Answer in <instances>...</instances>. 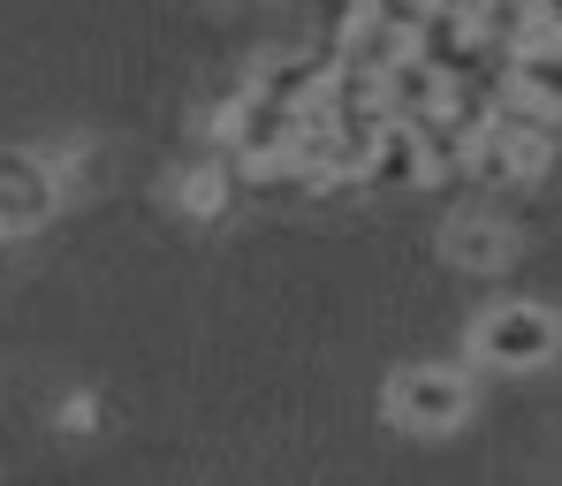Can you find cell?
Listing matches in <instances>:
<instances>
[{
  "label": "cell",
  "mask_w": 562,
  "mask_h": 486,
  "mask_svg": "<svg viewBox=\"0 0 562 486\" xmlns=\"http://www.w3.org/2000/svg\"><path fill=\"white\" fill-rule=\"evenodd\" d=\"M380 403H387V426L441 441V433H457V426L471 418L479 381H471L464 365H395V381H387Z\"/></svg>",
  "instance_id": "6da1fadb"
},
{
  "label": "cell",
  "mask_w": 562,
  "mask_h": 486,
  "mask_svg": "<svg viewBox=\"0 0 562 486\" xmlns=\"http://www.w3.org/2000/svg\"><path fill=\"white\" fill-rule=\"evenodd\" d=\"M555 350H562V319L532 296L486 304L479 327H471V358L494 365V373H540V365H555Z\"/></svg>",
  "instance_id": "7a4b0ae2"
},
{
  "label": "cell",
  "mask_w": 562,
  "mask_h": 486,
  "mask_svg": "<svg viewBox=\"0 0 562 486\" xmlns=\"http://www.w3.org/2000/svg\"><path fill=\"white\" fill-rule=\"evenodd\" d=\"M54 205H61V176H54V160L8 145V152H0V244L38 236V228L54 221Z\"/></svg>",
  "instance_id": "3957f363"
},
{
  "label": "cell",
  "mask_w": 562,
  "mask_h": 486,
  "mask_svg": "<svg viewBox=\"0 0 562 486\" xmlns=\"http://www.w3.org/2000/svg\"><path fill=\"white\" fill-rule=\"evenodd\" d=\"M327 77H335V54L327 46H281V54H267L259 69H251V84L244 92H259V99H281V106H312V99L327 92Z\"/></svg>",
  "instance_id": "277c9868"
},
{
  "label": "cell",
  "mask_w": 562,
  "mask_h": 486,
  "mask_svg": "<svg viewBox=\"0 0 562 486\" xmlns=\"http://www.w3.org/2000/svg\"><path fill=\"white\" fill-rule=\"evenodd\" d=\"M441 244H449V259H457L464 274H502V267L517 259V228L494 221V213H457Z\"/></svg>",
  "instance_id": "5b68a950"
},
{
  "label": "cell",
  "mask_w": 562,
  "mask_h": 486,
  "mask_svg": "<svg viewBox=\"0 0 562 486\" xmlns=\"http://www.w3.org/2000/svg\"><path fill=\"white\" fill-rule=\"evenodd\" d=\"M449 92V77L434 69V61H418V54H403L395 69H380V114L387 122H418V114H434Z\"/></svg>",
  "instance_id": "8992f818"
},
{
  "label": "cell",
  "mask_w": 562,
  "mask_h": 486,
  "mask_svg": "<svg viewBox=\"0 0 562 486\" xmlns=\"http://www.w3.org/2000/svg\"><path fill=\"white\" fill-rule=\"evenodd\" d=\"M366 176H373V183H387V191L426 183V152H418V129H411V122H380L373 152H366Z\"/></svg>",
  "instance_id": "52a82bcc"
},
{
  "label": "cell",
  "mask_w": 562,
  "mask_h": 486,
  "mask_svg": "<svg viewBox=\"0 0 562 486\" xmlns=\"http://www.w3.org/2000/svg\"><path fill=\"white\" fill-rule=\"evenodd\" d=\"M509 84L525 99H540L562 122V46H548V54H509Z\"/></svg>",
  "instance_id": "ba28073f"
},
{
  "label": "cell",
  "mask_w": 562,
  "mask_h": 486,
  "mask_svg": "<svg viewBox=\"0 0 562 486\" xmlns=\"http://www.w3.org/2000/svg\"><path fill=\"white\" fill-rule=\"evenodd\" d=\"M183 205L190 213H221V205H228V168H190L183 176Z\"/></svg>",
  "instance_id": "9c48e42d"
},
{
  "label": "cell",
  "mask_w": 562,
  "mask_h": 486,
  "mask_svg": "<svg viewBox=\"0 0 562 486\" xmlns=\"http://www.w3.org/2000/svg\"><path fill=\"white\" fill-rule=\"evenodd\" d=\"M366 15L387 23V31H403V38H418V23L434 15V0H366Z\"/></svg>",
  "instance_id": "30bf717a"
},
{
  "label": "cell",
  "mask_w": 562,
  "mask_h": 486,
  "mask_svg": "<svg viewBox=\"0 0 562 486\" xmlns=\"http://www.w3.org/2000/svg\"><path fill=\"white\" fill-rule=\"evenodd\" d=\"M434 8H449V15H479L486 0H434Z\"/></svg>",
  "instance_id": "8fae6325"
}]
</instances>
